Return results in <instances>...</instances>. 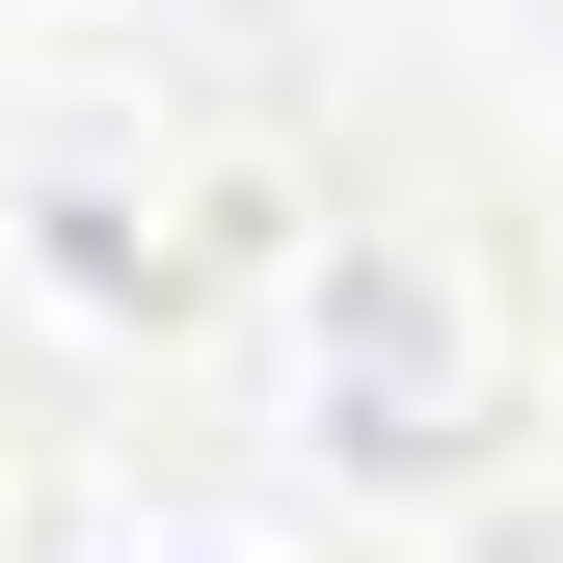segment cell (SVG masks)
<instances>
[{"instance_id": "6da1fadb", "label": "cell", "mask_w": 563, "mask_h": 563, "mask_svg": "<svg viewBox=\"0 0 563 563\" xmlns=\"http://www.w3.org/2000/svg\"><path fill=\"white\" fill-rule=\"evenodd\" d=\"M296 216H322V162L268 108H216V81H81L27 162H0V296H27L54 349H108V376H162V349L268 322Z\"/></svg>"}, {"instance_id": "7a4b0ae2", "label": "cell", "mask_w": 563, "mask_h": 563, "mask_svg": "<svg viewBox=\"0 0 563 563\" xmlns=\"http://www.w3.org/2000/svg\"><path fill=\"white\" fill-rule=\"evenodd\" d=\"M510 402H537L510 242L456 188H322L296 268H268V430L322 483H456V456H510Z\"/></svg>"}]
</instances>
